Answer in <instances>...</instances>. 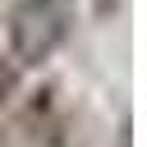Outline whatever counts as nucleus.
<instances>
[{"label":"nucleus","mask_w":147,"mask_h":147,"mask_svg":"<svg viewBox=\"0 0 147 147\" xmlns=\"http://www.w3.org/2000/svg\"><path fill=\"white\" fill-rule=\"evenodd\" d=\"M74 28V0H14L9 51L18 64H46Z\"/></svg>","instance_id":"obj_1"},{"label":"nucleus","mask_w":147,"mask_h":147,"mask_svg":"<svg viewBox=\"0 0 147 147\" xmlns=\"http://www.w3.org/2000/svg\"><path fill=\"white\" fill-rule=\"evenodd\" d=\"M9 83H14V78H9V69L0 64V101H5V92H9Z\"/></svg>","instance_id":"obj_2"}]
</instances>
